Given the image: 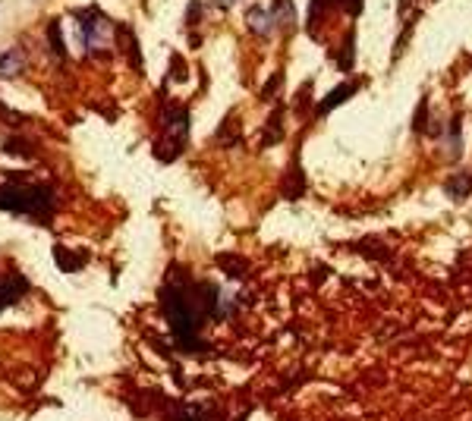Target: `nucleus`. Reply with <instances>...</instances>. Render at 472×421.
Segmentation results:
<instances>
[{
	"instance_id": "1",
	"label": "nucleus",
	"mask_w": 472,
	"mask_h": 421,
	"mask_svg": "<svg viewBox=\"0 0 472 421\" xmlns=\"http://www.w3.org/2000/svg\"><path fill=\"white\" fill-rule=\"evenodd\" d=\"M164 308H167L164 314H167V321H171V330L180 346L183 349L199 346V343H192V337H195L202 327V312H205V305H202V299H199V289L192 296L186 286L171 283L164 292Z\"/></svg>"
},
{
	"instance_id": "2",
	"label": "nucleus",
	"mask_w": 472,
	"mask_h": 421,
	"mask_svg": "<svg viewBox=\"0 0 472 421\" xmlns=\"http://www.w3.org/2000/svg\"><path fill=\"white\" fill-rule=\"evenodd\" d=\"M0 208L13 214H48L51 189L42 183H10L0 186Z\"/></svg>"
},
{
	"instance_id": "3",
	"label": "nucleus",
	"mask_w": 472,
	"mask_h": 421,
	"mask_svg": "<svg viewBox=\"0 0 472 421\" xmlns=\"http://www.w3.org/2000/svg\"><path fill=\"white\" fill-rule=\"evenodd\" d=\"M76 32H79V41H82L85 51H101L110 41V22L101 10H82L76 13Z\"/></svg>"
},
{
	"instance_id": "4",
	"label": "nucleus",
	"mask_w": 472,
	"mask_h": 421,
	"mask_svg": "<svg viewBox=\"0 0 472 421\" xmlns=\"http://www.w3.org/2000/svg\"><path fill=\"white\" fill-rule=\"evenodd\" d=\"M186 136H189V110L183 104H167L164 107V142H167L164 157H177L186 145Z\"/></svg>"
},
{
	"instance_id": "5",
	"label": "nucleus",
	"mask_w": 472,
	"mask_h": 421,
	"mask_svg": "<svg viewBox=\"0 0 472 421\" xmlns=\"http://www.w3.org/2000/svg\"><path fill=\"white\" fill-rule=\"evenodd\" d=\"M26 289H28V283L19 274H3V277H0V308L19 302L22 296H26Z\"/></svg>"
},
{
	"instance_id": "6",
	"label": "nucleus",
	"mask_w": 472,
	"mask_h": 421,
	"mask_svg": "<svg viewBox=\"0 0 472 421\" xmlns=\"http://www.w3.org/2000/svg\"><path fill=\"white\" fill-rule=\"evenodd\" d=\"M246 26L252 28L255 35H261V38H265V35H271V28L277 26V22H274L271 10H265V7H249V10H246Z\"/></svg>"
},
{
	"instance_id": "7",
	"label": "nucleus",
	"mask_w": 472,
	"mask_h": 421,
	"mask_svg": "<svg viewBox=\"0 0 472 421\" xmlns=\"http://www.w3.org/2000/svg\"><path fill=\"white\" fill-rule=\"evenodd\" d=\"M356 89H359V82H356V79H353V82H343V85H337V89L331 91V95L324 98L322 104H318V114H331V110H334L337 104L349 101V98L356 95Z\"/></svg>"
},
{
	"instance_id": "8",
	"label": "nucleus",
	"mask_w": 472,
	"mask_h": 421,
	"mask_svg": "<svg viewBox=\"0 0 472 421\" xmlns=\"http://www.w3.org/2000/svg\"><path fill=\"white\" fill-rule=\"evenodd\" d=\"M26 66V51L22 48H7L0 54V75H16Z\"/></svg>"
},
{
	"instance_id": "9",
	"label": "nucleus",
	"mask_w": 472,
	"mask_h": 421,
	"mask_svg": "<svg viewBox=\"0 0 472 421\" xmlns=\"http://www.w3.org/2000/svg\"><path fill=\"white\" fill-rule=\"evenodd\" d=\"M444 189H447V195H451V198L463 201V198L472 192V173H457V177H451Z\"/></svg>"
},
{
	"instance_id": "10",
	"label": "nucleus",
	"mask_w": 472,
	"mask_h": 421,
	"mask_svg": "<svg viewBox=\"0 0 472 421\" xmlns=\"http://www.w3.org/2000/svg\"><path fill=\"white\" fill-rule=\"evenodd\" d=\"M271 13H274V22L290 26V22H293V3H290V0H277V3L271 7Z\"/></svg>"
},
{
	"instance_id": "11",
	"label": "nucleus",
	"mask_w": 472,
	"mask_h": 421,
	"mask_svg": "<svg viewBox=\"0 0 472 421\" xmlns=\"http://www.w3.org/2000/svg\"><path fill=\"white\" fill-rule=\"evenodd\" d=\"M48 41H51V48H54L57 57H63L67 51H63V35H60V22H51L48 26Z\"/></svg>"
},
{
	"instance_id": "12",
	"label": "nucleus",
	"mask_w": 472,
	"mask_h": 421,
	"mask_svg": "<svg viewBox=\"0 0 472 421\" xmlns=\"http://www.w3.org/2000/svg\"><path fill=\"white\" fill-rule=\"evenodd\" d=\"M460 126H463V120L453 116V123H451V151H453V157L460 154Z\"/></svg>"
},
{
	"instance_id": "13",
	"label": "nucleus",
	"mask_w": 472,
	"mask_h": 421,
	"mask_svg": "<svg viewBox=\"0 0 472 421\" xmlns=\"http://www.w3.org/2000/svg\"><path fill=\"white\" fill-rule=\"evenodd\" d=\"M324 7H328V0H312V10H308V26H315V22H318V16L324 13Z\"/></svg>"
},
{
	"instance_id": "14",
	"label": "nucleus",
	"mask_w": 472,
	"mask_h": 421,
	"mask_svg": "<svg viewBox=\"0 0 472 421\" xmlns=\"http://www.w3.org/2000/svg\"><path fill=\"white\" fill-rule=\"evenodd\" d=\"M425 107H428V104H419V114H416V123H412V129H416V132H422L425 129Z\"/></svg>"
},
{
	"instance_id": "15",
	"label": "nucleus",
	"mask_w": 472,
	"mask_h": 421,
	"mask_svg": "<svg viewBox=\"0 0 472 421\" xmlns=\"http://www.w3.org/2000/svg\"><path fill=\"white\" fill-rule=\"evenodd\" d=\"M281 79H283V75H281V73H274V79H271V82H268V89H265V98H271V95H274V91H277V85H281Z\"/></svg>"
},
{
	"instance_id": "16",
	"label": "nucleus",
	"mask_w": 472,
	"mask_h": 421,
	"mask_svg": "<svg viewBox=\"0 0 472 421\" xmlns=\"http://www.w3.org/2000/svg\"><path fill=\"white\" fill-rule=\"evenodd\" d=\"M220 7H230V3H236V0H218Z\"/></svg>"
}]
</instances>
